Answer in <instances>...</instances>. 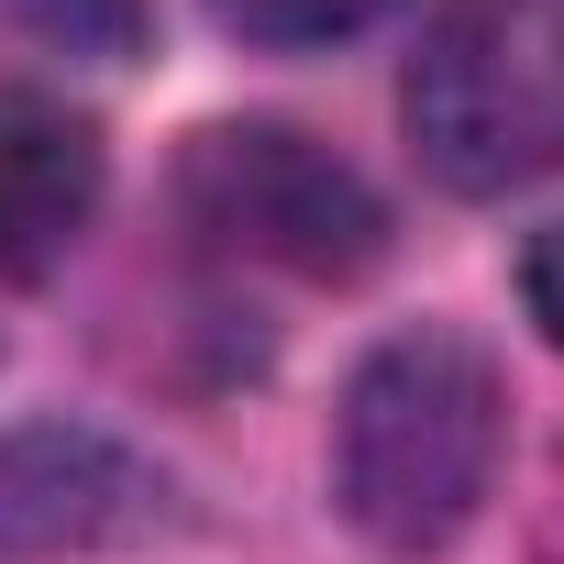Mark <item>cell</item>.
<instances>
[{"instance_id": "5", "label": "cell", "mask_w": 564, "mask_h": 564, "mask_svg": "<svg viewBox=\"0 0 564 564\" xmlns=\"http://www.w3.org/2000/svg\"><path fill=\"white\" fill-rule=\"evenodd\" d=\"M155 509V476L122 465L89 432H34L0 443V553H56V542H111Z\"/></svg>"}, {"instance_id": "6", "label": "cell", "mask_w": 564, "mask_h": 564, "mask_svg": "<svg viewBox=\"0 0 564 564\" xmlns=\"http://www.w3.org/2000/svg\"><path fill=\"white\" fill-rule=\"evenodd\" d=\"M377 12H399V0H210V23H221V34L276 45V56H300V45H344V34H366Z\"/></svg>"}, {"instance_id": "2", "label": "cell", "mask_w": 564, "mask_h": 564, "mask_svg": "<svg viewBox=\"0 0 564 564\" xmlns=\"http://www.w3.org/2000/svg\"><path fill=\"white\" fill-rule=\"evenodd\" d=\"M410 155L454 199H509L564 166V0H454L410 56Z\"/></svg>"}, {"instance_id": "7", "label": "cell", "mask_w": 564, "mask_h": 564, "mask_svg": "<svg viewBox=\"0 0 564 564\" xmlns=\"http://www.w3.org/2000/svg\"><path fill=\"white\" fill-rule=\"evenodd\" d=\"M23 34H45V45H67V56H122L133 45V23H144V0H0Z\"/></svg>"}, {"instance_id": "8", "label": "cell", "mask_w": 564, "mask_h": 564, "mask_svg": "<svg viewBox=\"0 0 564 564\" xmlns=\"http://www.w3.org/2000/svg\"><path fill=\"white\" fill-rule=\"evenodd\" d=\"M520 300H531V322H542V333L564 344V221H553V232H542V243L520 254Z\"/></svg>"}, {"instance_id": "3", "label": "cell", "mask_w": 564, "mask_h": 564, "mask_svg": "<svg viewBox=\"0 0 564 564\" xmlns=\"http://www.w3.org/2000/svg\"><path fill=\"white\" fill-rule=\"evenodd\" d=\"M177 210L210 254H243V265H289V276H366L388 254V210L377 188L289 133V122H221L188 144L177 166Z\"/></svg>"}, {"instance_id": "4", "label": "cell", "mask_w": 564, "mask_h": 564, "mask_svg": "<svg viewBox=\"0 0 564 564\" xmlns=\"http://www.w3.org/2000/svg\"><path fill=\"white\" fill-rule=\"evenodd\" d=\"M100 133L56 100L0 78V276H45L100 210Z\"/></svg>"}, {"instance_id": "1", "label": "cell", "mask_w": 564, "mask_h": 564, "mask_svg": "<svg viewBox=\"0 0 564 564\" xmlns=\"http://www.w3.org/2000/svg\"><path fill=\"white\" fill-rule=\"evenodd\" d=\"M498 432H509V399H498V366L487 344L421 322V333H388L355 388H344V421H333V498L366 542L388 553H443L487 476H498Z\"/></svg>"}]
</instances>
